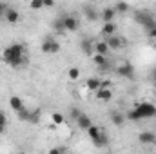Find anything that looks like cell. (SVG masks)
I'll list each match as a JSON object with an SVG mask.
<instances>
[{"label":"cell","mask_w":156,"mask_h":154,"mask_svg":"<svg viewBox=\"0 0 156 154\" xmlns=\"http://www.w3.org/2000/svg\"><path fill=\"white\" fill-rule=\"evenodd\" d=\"M2 60L5 64H9L13 69H20L22 65L27 64V58H26V45L24 44H11L4 49L2 53Z\"/></svg>","instance_id":"1"},{"label":"cell","mask_w":156,"mask_h":154,"mask_svg":"<svg viewBox=\"0 0 156 154\" xmlns=\"http://www.w3.org/2000/svg\"><path fill=\"white\" fill-rule=\"evenodd\" d=\"M129 120L133 121H138V120H144V118H154L156 116V105L154 103H149V102H140L134 105L133 111H129Z\"/></svg>","instance_id":"2"},{"label":"cell","mask_w":156,"mask_h":154,"mask_svg":"<svg viewBox=\"0 0 156 154\" xmlns=\"http://www.w3.org/2000/svg\"><path fill=\"white\" fill-rule=\"evenodd\" d=\"M134 22H136V24H140L145 31H149V29L156 27L154 15H153V13H149L147 9H136V11H134Z\"/></svg>","instance_id":"3"},{"label":"cell","mask_w":156,"mask_h":154,"mask_svg":"<svg viewBox=\"0 0 156 154\" xmlns=\"http://www.w3.org/2000/svg\"><path fill=\"white\" fill-rule=\"evenodd\" d=\"M42 53H45V54H56V53H60L58 40L53 38V37H45V38L42 40Z\"/></svg>","instance_id":"4"},{"label":"cell","mask_w":156,"mask_h":154,"mask_svg":"<svg viewBox=\"0 0 156 154\" xmlns=\"http://www.w3.org/2000/svg\"><path fill=\"white\" fill-rule=\"evenodd\" d=\"M104 40L107 42L109 49L111 51H118V49H123L127 47V40L123 37H118V35H111V37H104Z\"/></svg>","instance_id":"5"},{"label":"cell","mask_w":156,"mask_h":154,"mask_svg":"<svg viewBox=\"0 0 156 154\" xmlns=\"http://www.w3.org/2000/svg\"><path fill=\"white\" fill-rule=\"evenodd\" d=\"M116 75L122 76V78H133L134 76V67H133V64L122 62V64L116 67Z\"/></svg>","instance_id":"6"},{"label":"cell","mask_w":156,"mask_h":154,"mask_svg":"<svg viewBox=\"0 0 156 154\" xmlns=\"http://www.w3.org/2000/svg\"><path fill=\"white\" fill-rule=\"evenodd\" d=\"M62 22H64L66 31H69V33H75V31H78V27H80L76 16H73V15H64L62 16Z\"/></svg>","instance_id":"7"},{"label":"cell","mask_w":156,"mask_h":154,"mask_svg":"<svg viewBox=\"0 0 156 154\" xmlns=\"http://www.w3.org/2000/svg\"><path fill=\"white\" fill-rule=\"evenodd\" d=\"M94 98L98 100V102H109L111 98H113V91H111V87H100L98 91H94Z\"/></svg>","instance_id":"8"},{"label":"cell","mask_w":156,"mask_h":154,"mask_svg":"<svg viewBox=\"0 0 156 154\" xmlns=\"http://www.w3.org/2000/svg\"><path fill=\"white\" fill-rule=\"evenodd\" d=\"M93 51L107 56L111 49H109V45H107V42H105V40H94V42H93Z\"/></svg>","instance_id":"9"},{"label":"cell","mask_w":156,"mask_h":154,"mask_svg":"<svg viewBox=\"0 0 156 154\" xmlns=\"http://www.w3.org/2000/svg\"><path fill=\"white\" fill-rule=\"evenodd\" d=\"M83 15H85V18H87L89 22L100 20V13H98L94 7H91V5H83Z\"/></svg>","instance_id":"10"},{"label":"cell","mask_w":156,"mask_h":154,"mask_svg":"<svg viewBox=\"0 0 156 154\" xmlns=\"http://www.w3.org/2000/svg\"><path fill=\"white\" fill-rule=\"evenodd\" d=\"M4 18H5V22H7V24H16V22L20 20V13H18L16 9H13V7H7V11H5Z\"/></svg>","instance_id":"11"},{"label":"cell","mask_w":156,"mask_h":154,"mask_svg":"<svg viewBox=\"0 0 156 154\" xmlns=\"http://www.w3.org/2000/svg\"><path fill=\"white\" fill-rule=\"evenodd\" d=\"M115 16H116V9L115 7H105L100 13V20H104V22H113Z\"/></svg>","instance_id":"12"},{"label":"cell","mask_w":156,"mask_h":154,"mask_svg":"<svg viewBox=\"0 0 156 154\" xmlns=\"http://www.w3.org/2000/svg\"><path fill=\"white\" fill-rule=\"evenodd\" d=\"M93 38H82L80 40V49L83 51V54H87V56H91L94 51H93Z\"/></svg>","instance_id":"13"},{"label":"cell","mask_w":156,"mask_h":154,"mask_svg":"<svg viewBox=\"0 0 156 154\" xmlns=\"http://www.w3.org/2000/svg\"><path fill=\"white\" fill-rule=\"evenodd\" d=\"M75 121H76L78 127H80V129H83V131H87V129L93 125V120H91L87 114H82V113H80V116H78Z\"/></svg>","instance_id":"14"},{"label":"cell","mask_w":156,"mask_h":154,"mask_svg":"<svg viewBox=\"0 0 156 154\" xmlns=\"http://www.w3.org/2000/svg\"><path fill=\"white\" fill-rule=\"evenodd\" d=\"M138 142L144 143V145H149V143H154V132H149V131H144L138 134Z\"/></svg>","instance_id":"15"},{"label":"cell","mask_w":156,"mask_h":154,"mask_svg":"<svg viewBox=\"0 0 156 154\" xmlns=\"http://www.w3.org/2000/svg\"><path fill=\"white\" fill-rule=\"evenodd\" d=\"M111 35H116V26L113 22H104V26H102V37H111Z\"/></svg>","instance_id":"16"},{"label":"cell","mask_w":156,"mask_h":154,"mask_svg":"<svg viewBox=\"0 0 156 154\" xmlns=\"http://www.w3.org/2000/svg\"><path fill=\"white\" fill-rule=\"evenodd\" d=\"M109 118H111V121H113L116 127H122L123 121H125V116L122 114V113H118V111H111V113H109Z\"/></svg>","instance_id":"17"},{"label":"cell","mask_w":156,"mask_h":154,"mask_svg":"<svg viewBox=\"0 0 156 154\" xmlns=\"http://www.w3.org/2000/svg\"><path fill=\"white\" fill-rule=\"evenodd\" d=\"M91 60H93V64L98 65V67H102V65H105V64L109 62L107 56H105V54H100V53H93V54H91Z\"/></svg>","instance_id":"18"},{"label":"cell","mask_w":156,"mask_h":154,"mask_svg":"<svg viewBox=\"0 0 156 154\" xmlns=\"http://www.w3.org/2000/svg\"><path fill=\"white\" fill-rule=\"evenodd\" d=\"M9 107H11L15 113H16L18 109H22V107H24L22 98H20V96H11V98H9Z\"/></svg>","instance_id":"19"},{"label":"cell","mask_w":156,"mask_h":154,"mask_svg":"<svg viewBox=\"0 0 156 154\" xmlns=\"http://www.w3.org/2000/svg\"><path fill=\"white\" fill-rule=\"evenodd\" d=\"M100 82H102L100 78H87L85 87H87L89 91H93V93H94V91H98V89H100Z\"/></svg>","instance_id":"20"},{"label":"cell","mask_w":156,"mask_h":154,"mask_svg":"<svg viewBox=\"0 0 156 154\" xmlns=\"http://www.w3.org/2000/svg\"><path fill=\"white\" fill-rule=\"evenodd\" d=\"M16 116H18V120H20V121H29L31 111H29V109H27V107L24 105L22 109H18V111H16Z\"/></svg>","instance_id":"21"},{"label":"cell","mask_w":156,"mask_h":154,"mask_svg":"<svg viewBox=\"0 0 156 154\" xmlns=\"http://www.w3.org/2000/svg\"><path fill=\"white\" fill-rule=\"evenodd\" d=\"M53 29H55L56 33H60V35H64V33H67V31H66V27H64V22H62V16H60V18H56V20L53 22Z\"/></svg>","instance_id":"22"},{"label":"cell","mask_w":156,"mask_h":154,"mask_svg":"<svg viewBox=\"0 0 156 154\" xmlns=\"http://www.w3.org/2000/svg\"><path fill=\"white\" fill-rule=\"evenodd\" d=\"M115 9H116L118 13H127V11L131 9V5H129L127 2H123V0H118L116 4H115Z\"/></svg>","instance_id":"23"},{"label":"cell","mask_w":156,"mask_h":154,"mask_svg":"<svg viewBox=\"0 0 156 154\" xmlns=\"http://www.w3.org/2000/svg\"><path fill=\"white\" fill-rule=\"evenodd\" d=\"M67 76H69L71 82H78V78H80V69H78V67H69Z\"/></svg>","instance_id":"24"},{"label":"cell","mask_w":156,"mask_h":154,"mask_svg":"<svg viewBox=\"0 0 156 154\" xmlns=\"http://www.w3.org/2000/svg\"><path fill=\"white\" fill-rule=\"evenodd\" d=\"M51 118H53V123L55 125H64V116L60 114V113H53Z\"/></svg>","instance_id":"25"},{"label":"cell","mask_w":156,"mask_h":154,"mask_svg":"<svg viewBox=\"0 0 156 154\" xmlns=\"http://www.w3.org/2000/svg\"><path fill=\"white\" fill-rule=\"evenodd\" d=\"M29 5H31V9H35V11L44 9V2H42V0H31V2H29Z\"/></svg>","instance_id":"26"},{"label":"cell","mask_w":156,"mask_h":154,"mask_svg":"<svg viewBox=\"0 0 156 154\" xmlns=\"http://www.w3.org/2000/svg\"><path fill=\"white\" fill-rule=\"evenodd\" d=\"M40 118V111H31V116H29V121H33V123H37Z\"/></svg>","instance_id":"27"},{"label":"cell","mask_w":156,"mask_h":154,"mask_svg":"<svg viewBox=\"0 0 156 154\" xmlns=\"http://www.w3.org/2000/svg\"><path fill=\"white\" fill-rule=\"evenodd\" d=\"M7 4L5 2H0V18H4V15H5V11H7Z\"/></svg>","instance_id":"28"},{"label":"cell","mask_w":156,"mask_h":154,"mask_svg":"<svg viewBox=\"0 0 156 154\" xmlns=\"http://www.w3.org/2000/svg\"><path fill=\"white\" fill-rule=\"evenodd\" d=\"M5 125H7V118L4 114V111L0 109V127H5Z\"/></svg>","instance_id":"29"},{"label":"cell","mask_w":156,"mask_h":154,"mask_svg":"<svg viewBox=\"0 0 156 154\" xmlns=\"http://www.w3.org/2000/svg\"><path fill=\"white\" fill-rule=\"evenodd\" d=\"M66 151H67L66 147H56V149H51L49 152H51V154H58V152H66Z\"/></svg>","instance_id":"30"},{"label":"cell","mask_w":156,"mask_h":154,"mask_svg":"<svg viewBox=\"0 0 156 154\" xmlns=\"http://www.w3.org/2000/svg\"><path fill=\"white\" fill-rule=\"evenodd\" d=\"M147 35H149V38H151V40H156V27L149 29V31H147Z\"/></svg>","instance_id":"31"},{"label":"cell","mask_w":156,"mask_h":154,"mask_svg":"<svg viewBox=\"0 0 156 154\" xmlns=\"http://www.w3.org/2000/svg\"><path fill=\"white\" fill-rule=\"evenodd\" d=\"M44 2V7H53L55 5V0H42Z\"/></svg>","instance_id":"32"},{"label":"cell","mask_w":156,"mask_h":154,"mask_svg":"<svg viewBox=\"0 0 156 154\" xmlns=\"http://www.w3.org/2000/svg\"><path fill=\"white\" fill-rule=\"evenodd\" d=\"M71 116H73V118L76 120L78 116H80V111H78V109H71Z\"/></svg>","instance_id":"33"},{"label":"cell","mask_w":156,"mask_h":154,"mask_svg":"<svg viewBox=\"0 0 156 154\" xmlns=\"http://www.w3.org/2000/svg\"><path fill=\"white\" fill-rule=\"evenodd\" d=\"M151 80L156 83V67H153V71H151Z\"/></svg>","instance_id":"34"},{"label":"cell","mask_w":156,"mask_h":154,"mask_svg":"<svg viewBox=\"0 0 156 154\" xmlns=\"http://www.w3.org/2000/svg\"><path fill=\"white\" fill-rule=\"evenodd\" d=\"M4 131H5V127H0V134H2V132H4Z\"/></svg>","instance_id":"35"},{"label":"cell","mask_w":156,"mask_h":154,"mask_svg":"<svg viewBox=\"0 0 156 154\" xmlns=\"http://www.w3.org/2000/svg\"><path fill=\"white\" fill-rule=\"evenodd\" d=\"M154 143H156V132H154Z\"/></svg>","instance_id":"36"}]
</instances>
